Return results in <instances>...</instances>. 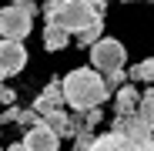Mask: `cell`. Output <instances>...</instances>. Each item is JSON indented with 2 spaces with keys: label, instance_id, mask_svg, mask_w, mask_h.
<instances>
[{
  "label": "cell",
  "instance_id": "1",
  "mask_svg": "<svg viewBox=\"0 0 154 151\" xmlns=\"http://www.w3.org/2000/svg\"><path fill=\"white\" fill-rule=\"evenodd\" d=\"M64 84V104L70 111H87V108H104L111 97V87L104 84V74L94 67H77L60 77Z\"/></svg>",
  "mask_w": 154,
  "mask_h": 151
},
{
  "label": "cell",
  "instance_id": "2",
  "mask_svg": "<svg viewBox=\"0 0 154 151\" xmlns=\"http://www.w3.org/2000/svg\"><path fill=\"white\" fill-rule=\"evenodd\" d=\"M44 17H47V24H57V27L77 34V30L91 27L97 17H104V10L91 7L87 0H47L44 4Z\"/></svg>",
  "mask_w": 154,
  "mask_h": 151
},
{
  "label": "cell",
  "instance_id": "3",
  "mask_svg": "<svg viewBox=\"0 0 154 151\" xmlns=\"http://www.w3.org/2000/svg\"><path fill=\"white\" fill-rule=\"evenodd\" d=\"M34 14H37L34 0H27V4H7L4 10H0V37L23 40L34 30Z\"/></svg>",
  "mask_w": 154,
  "mask_h": 151
},
{
  "label": "cell",
  "instance_id": "4",
  "mask_svg": "<svg viewBox=\"0 0 154 151\" xmlns=\"http://www.w3.org/2000/svg\"><path fill=\"white\" fill-rule=\"evenodd\" d=\"M87 50H91V67L100 71V74L121 71V67L127 64V50H124V44L114 40V37H100V40H94Z\"/></svg>",
  "mask_w": 154,
  "mask_h": 151
},
{
  "label": "cell",
  "instance_id": "5",
  "mask_svg": "<svg viewBox=\"0 0 154 151\" xmlns=\"http://www.w3.org/2000/svg\"><path fill=\"white\" fill-rule=\"evenodd\" d=\"M87 151H154V141L151 138H127V134L107 131V134H94V144Z\"/></svg>",
  "mask_w": 154,
  "mask_h": 151
},
{
  "label": "cell",
  "instance_id": "6",
  "mask_svg": "<svg viewBox=\"0 0 154 151\" xmlns=\"http://www.w3.org/2000/svg\"><path fill=\"white\" fill-rule=\"evenodd\" d=\"M60 134L50 128L47 121H37L27 128V134H23V148L27 151H60Z\"/></svg>",
  "mask_w": 154,
  "mask_h": 151
},
{
  "label": "cell",
  "instance_id": "7",
  "mask_svg": "<svg viewBox=\"0 0 154 151\" xmlns=\"http://www.w3.org/2000/svg\"><path fill=\"white\" fill-rule=\"evenodd\" d=\"M0 67H4L7 77L10 74H20L23 67H27V47H23V40L0 37Z\"/></svg>",
  "mask_w": 154,
  "mask_h": 151
},
{
  "label": "cell",
  "instance_id": "8",
  "mask_svg": "<svg viewBox=\"0 0 154 151\" xmlns=\"http://www.w3.org/2000/svg\"><path fill=\"white\" fill-rule=\"evenodd\" d=\"M44 121H47V124H50V128H54L60 138H74L77 131L84 128V124H81V114H77V111H74V114H67V111H64V104H60V108H54V111H47V114H44Z\"/></svg>",
  "mask_w": 154,
  "mask_h": 151
},
{
  "label": "cell",
  "instance_id": "9",
  "mask_svg": "<svg viewBox=\"0 0 154 151\" xmlns=\"http://www.w3.org/2000/svg\"><path fill=\"white\" fill-rule=\"evenodd\" d=\"M111 131H117V134H127V138H151V124L137 114V111H131V114H114V121H111Z\"/></svg>",
  "mask_w": 154,
  "mask_h": 151
},
{
  "label": "cell",
  "instance_id": "10",
  "mask_svg": "<svg viewBox=\"0 0 154 151\" xmlns=\"http://www.w3.org/2000/svg\"><path fill=\"white\" fill-rule=\"evenodd\" d=\"M137 104H141L137 81H127L114 91V114H131V111H137Z\"/></svg>",
  "mask_w": 154,
  "mask_h": 151
},
{
  "label": "cell",
  "instance_id": "11",
  "mask_svg": "<svg viewBox=\"0 0 154 151\" xmlns=\"http://www.w3.org/2000/svg\"><path fill=\"white\" fill-rule=\"evenodd\" d=\"M64 104V84H60V77H54L40 94H37V101H34V108L40 111V118L47 114V111H54V108H60Z\"/></svg>",
  "mask_w": 154,
  "mask_h": 151
},
{
  "label": "cell",
  "instance_id": "12",
  "mask_svg": "<svg viewBox=\"0 0 154 151\" xmlns=\"http://www.w3.org/2000/svg\"><path fill=\"white\" fill-rule=\"evenodd\" d=\"M70 44V30L57 27V24H47L44 27V50H64Z\"/></svg>",
  "mask_w": 154,
  "mask_h": 151
},
{
  "label": "cell",
  "instance_id": "13",
  "mask_svg": "<svg viewBox=\"0 0 154 151\" xmlns=\"http://www.w3.org/2000/svg\"><path fill=\"white\" fill-rule=\"evenodd\" d=\"M127 77L137 81V84H154V57H147V61L134 64L131 71H127Z\"/></svg>",
  "mask_w": 154,
  "mask_h": 151
},
{
  "label": "cell",
  "instance_id": "14",
  "mask_svg": "<svg viewBox=\"0 0 154 151\" xmlns=\"http://www.w3.org/2000/svg\"><path fill=\"white\" fill-rule=\"evenodd\" d=\"M100 34H104V17H97L91 27H84V30H77L74 37H77V44L81 47H91L94 40H100Z\"/></svg>",
  "mask_w": 154,
  "mask_h": 151
},
{
  "label": "cell",
  "instance_id": "15",
  "mask_svg": "<svg viewBox=\"0 0 154 151\" xmlns=\"http://www.w3.org/2000/svg\"><path fill=\"white\" fill-rule=\"evenodd\" d=\"M137 114L154 128V84L147 87V91H141V104H137Z\"/></svg>",
  "mask_w": 154,
  "mask_h": 151
},
{
  "label": "cell",
  "instance_id": "16",
  "mask_svg": "<svg viewBox=\"0 0 154 151\" xmlns=\"http://www.w3.org/2000/svg\"><path fill=\"white\" fill-rule=\"evenodd\" d=\"M127 81H131V77H127V71L121 67V71H111V74H104V84L111 87V94L121 87V84H127Z\"/></svg>",
  "mask_w": 154,
  "mask_h": 151
},
{
  "label": "cell",
  "instance_id": "17",
  "mask_svg": "<svg viewBox=\"0 0 154 151\" xmlns=\"http://www.w3.org/2000/svg\"><path fill=\"white\" fill-rule=\"evenodd\" d=\"M91 144H94V131L91 128H81V131L74 134V151H87Z\"/></svg>",
  "mask_w": 154,
  "mask_h": 151
},
{
  "label": "cell",
  "instance_id": "18",
  "mask_svg": "<svg viewBox=\"0 0 154 151\" xmlns=\"http://www.w3.org/2000/svg\"><path fill=\"white\" fill-rule=\"evenodd\" d=\"M0 101H4V104H17V91L7 87V84H0Z\"/></svg>",
  "mask_w": 154,
  "mask_h": 151
},
{
  "label": "cell",
  "instance_id": "19",
  "mask_svg": "<svg viewBox=\"0 0 154 151\" xmlns=\"http://www.w3.org/2000/svg\"><path fill=\"white\" fill-rule=\"evenodd\" d=\"M87 4H91V7H97V10H104V4H107V0H87Z\"/></svg>",
  "mask_w": 154,
  "mask_h": 151
},
{
  "label": "cell",
  "instance_id": "20",
  "mask_svg": "<svg viewBox=\"0 0 154 151\" xmlns=\"http://www.w3.org/2000/svg\"><path fill=\"white\" fill-rule=\"evenodd\" d=\"M7 151H27V148H23V141H17V144H10Z\"/></svg>",
  "mask_w": 154,
  "mask_h": 151
},
{
  "label": "cell",
  "instance_id": "21",
  "mask_svg": "<svg viewBox=\"0 0 154 151\" xmlns=\"http://www.w3.org/2000/svg\"><path fill=\"white\" fill-rule=\"evenodd\" d=\"M4 77H7V74H4V67H0V84H4Z\"/></svg>",
  "mask_w": 154,
  "mask_h": 151
},
{
  "label": "cell",
  "instance_id": "22",
  "mask_svg": "<svg viewBox=\"0 0 154 151\" xmlns=\"http://www.w3.org/2000/svg\"><path fill=\"white\" fill-rule=\"evenodd\" d=\"M10 4H27V0H10Z\"/></svg>",
  "mask_w": 154,
  "mask_h": 151
},
{
  "label": "cell",
  "instance_id": "23",
  "mask_svg": "<svg viewBox=\"0 0 154 151\" xmlns=\"http://www.w3.org/2000/svg\"><path fill=\"white\" fill-rule=\"evenodd\" d=\"M0 124H4V111H0Z\"/></svg>",
  "mask_w": 154,
  "mask_h": 151
},
{
  "label": "cell",
  "instance_id": "24",
  "mask_svg": "<svg viewBox=\"0 0 154 151\" xmlns=\"http://www.w3.org/2000/svg\"><path fill=\"white\" fill-rule=\"evenodd\" d=\"M0 151H4V148H0Z\"/></svg>",
  "mask_w": 154,
  "mask_h": 151
},
{
  "label": "cell",
  "instance_id": "25",
  "mask_svg": "<svg viewBox=\"0 0 154 151\" xmlns=\"http://www.w3.org/2000/svg\"><path fill=\"white\" fill-rule=\"evenodd\" d=\"M124 4H127V0H124Z\"/></svg>",
  "mask_w": 154,
  "mask_h": 151
}]
</instances>
